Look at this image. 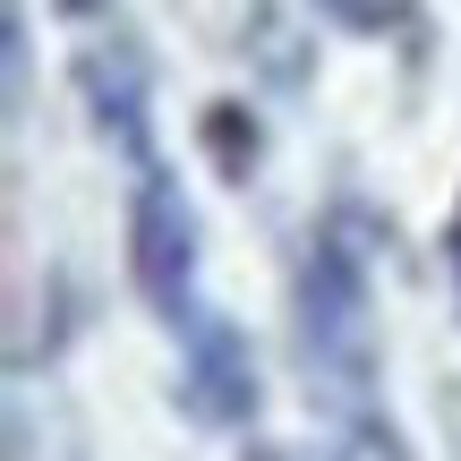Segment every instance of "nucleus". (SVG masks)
I'll return each mask as SVG.
<instances>
[{"label":"nucleus","instance_id":"nucleus-1","mask_svg":"<svg viewBox=\"0 0 461 461\" xmlns=\"http://www.w3.org/2000/svg\"><path fill=\"white\" fill-rule=\"evenodd\" d=\"M299 342H308V367L325 384H342L350 402L367 393V376H376V359H367V282H359L342 240H308V265H299Z\"/></svg>","mask_w":461,"mask_h":461},{"label":"nucleus","instance_id":"nucleus-2","mask_svg":"<svg viewBox=\"0 0 461 461\" xmlns=\"http://www.w3.org/2000/svg\"><path fill=\"white\" fill-rule=\"evenodd\" d=\"M129 274L146 291V308L163 316L171 333L197 316V214H188L180 180L171 171H137L129 188Z\"/></svg>","mask_w":461,"mask_h":461},{"label":"nucleus","instance_id":"nucleus-3","mask_svg":"<svg viewBox=\"0 0 461 461\" xmlns=\"http://www.w3.org/2000/svg\"><path fill=\"white\" fill-rule=\"evenodd\" d=\"M77 95H86V112H95V129L146 171L154 163V146H146V51H137L129 34H95V43L77 51Z\"/></svg>","mask_w":461,"mask_h":461},{"label":"nucleus","instance_id":"nucleus-4","mask_svg":"<svg viewBox=\"0 0 461 461\" xmlns=\"http://www.w3.org/2000/svg\"><path fill=\"white\" fill-rule=\"evenodd\" d=\"M180 342H188V393H197V411L222 419V428H240V419L257 411V359H248V342L205 308L180 325Z\"/></svg>","mask_w":461,"mask_h":461},{"label":"nucleus","instance_id":"nucleus-5","mask_svg":"<svg viewBox=\"0 0 461 461\" xmlns=\"http://www.w3.org/2000/svg\"><path fill=\"white\" fill-rule=\"evenodd\" d=\"M197 137H205V154H214V171H222L230 188L257 180V163H265V129L248 120V103H214V112L197 120Z\"/></svg>","mask_w":461,"mask_h":461},{"label":"nucleus","instance_id":"nucleus-6","mask_svg":"<svg viewBox=\"0 0 461 461\" xmlns=\"http://www.w3.org/2000/svg\"><path fill=\"white\" fill-rule=\"evenodd\" d=\"M240 461H282V453H274V445H248V453H240Z\"/></svg>","mask_w":461,"mask_h":461},{"label":"nucleus","instance_id":"nucleus-7","mask_svg":"<svg viewBox=\"0 0 461 461\" xmlns=\"http://www.w3.org/2000/svg\"><path fill=\"white\" fill-rule=\"evenodd\" d=\"M60 9H68V17H86V9H103V0H60Z\"/></svg>","mask_w":461,"mask_h":461},{"label":"nucleus","instance_id":"nucleus-8","mask_svg":"<svg viewBox=\"0 0 461 461\" xmlns=\"http://www.w3.org/2000/svg\"><path fill=\"white\" fill-rule=\"evenodd\" d=\"M453 274H461V230H453Z\"/></svg>","mask_w":461,"mask_h":461}]
</instances>
